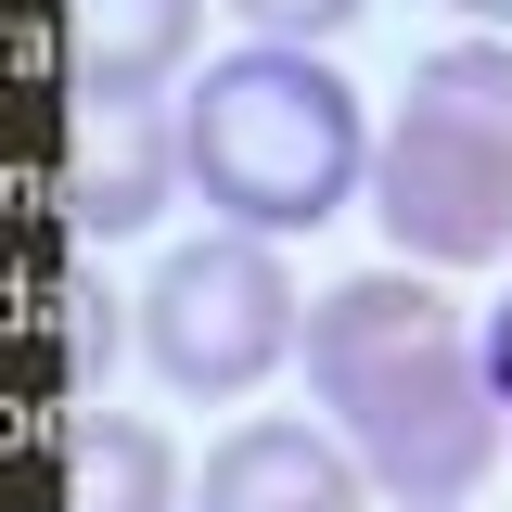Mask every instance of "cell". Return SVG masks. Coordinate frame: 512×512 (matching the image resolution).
Masks as SVG:
<instances>
[{
    "instance_id": "1",
    "label": "cell",
    "mask_w": 512,
    "mask_h": 512,
    "mask_svg": "<svg viewBox=\"0 0 512 512\" xmlns=\"http://www.w3.org/2000/svg\"><path fill=\"white\" fill-rule=\"evenodd\" d=\"M308 384L333 436L359 448V474L410 512L474 500L500 461V372L474 359L461 308L410 269H359L308 308Z\"/></svg>"
},
{
    "instance_id": "2",
    "label": "cell",
    "mask_w": 512,
    "mask_h": 512,
    "mask_svg": "<svg viewBox=\"0 0 512 512\" xmlns=\"http://www.w3.org/2000/svg\"><path fill=\"white\" fill-rule=\"evenodd\" d=\"M180 180L231 218V231H320L346 218V192L372 180V128L359 90L308 52V39H244L192 77L180 103Z\"/></svg>"
},
{
    "instance_id": "3",
    "label": "cell",
    "mask_w": 512,
    "mask_h": 512,
    "mask_svg": "<svg viewBox=\"0 0 512 512\" xmlns=\"http://www.w3.org/2000/svg\"><path fill=\"white\" fill-rule=\"evenodd\" d=\"M295 346H308V320H295L269 231H205L141 282V359L167 372V397H244Z\"/></svg>"
},
{
    "instance_id": "4",
    "label": "cell",
    "mask_w": 512,
    "mask_h": 512,
    "mask_svg": "<svg viewBox=\"0 0 512 512\" xmlns=\"http://www.w3.org/2000/svg\"><path fill=\"white\" fill-rule=\"evenodd\" d=\"M372 218L384 244L410 256V269H487L512 256V141H487L474 116H448V103H397L372 128Z\"/></svg>"
},
{
    "instance_id": "5",
    "label": "cell",
    "mask_w": 512,
    "mask_h": 512,
    "mask_svg": "<svg viewBox=\"0 0 512 512\" xmlns=\"http://www.w3.org/2000/svg\"><path fill=\"white\" fill-rule=\"evenodd\" d=\"M167 192H180V116L167 103H77L64 116V218L90 244L141 231Z\"/></svg>"
},
{
    "instance_id": "6",
    "label": "cell",
    "mask_w": 512,
    "mask_h": 512,
    "mask_svg": "<svg viewBox=\"0 0 512 512\" xmlns=\"http://www.w3.org/2000/svg\"><path fill=\"white\" fill-rule=\"evenodd\" d=\"M359 448L308 436V423H244L205 448V500L192 512H359Z\"/></svg>"
},
{
    "instance_id": "7",
    "label": "cell",
    "mask_w": 512,
    "mask_h": 512,
    "mask_svg": "<svg viewBox=\"0 0 512 512\" xmlns=\"http://www.w3.org/2000/svg\"><path fill=\"white\" fill-rule=\"evenodd\" d=\"M205 0H64V90L77 103H154L192 64Z\"/></svg>"
},
{
    "instance_id": "8",
    "label": "cell",
    "mask_w": 512,
    "mask_h": 512,
    "mask_svg": "<svg viewBox=\"0 0 512 512\" xmlns=\"http://www.w3.org/2000/svg\"><path fill=\"white\" fill-rule=\"evenodd\" d=\"M64 512H180V461L128 410H77L64 423Z\"/></svg>"
},
{
    "instance_id": "9",
    "label": "cell",
    "mask_w": 512,
    "mask_h": 512,
    "mask_svg": "<svg viewBox=\"0 0 512 512\" xmlns=\"http://www.w3.org/2000/svg\"><path fill=\"white\" fill-rule=\"evenodd\" d=\"M410 90H423V103H448V116H474L487 141H512V26L423 52V64H410Z\"/></svg>"
},
{
    "instance_id": "10",
    "label": "cell",
    "mask_w": 512,
    "mask_h": 512,
    "mask_svg": "<svg viewBox=\"0 0 512 512\" xmlns=\"http://www.w3.org/2000/svg\"><path fill=\"white\" fill-rule=\"evenodd\" d=\"M256 39H333V26H359L372 0H231Z\"/></svg>"
},
{
    "instance_id": "11",
    "label": "cell",
    "mask_w": 512,
    "mask_h": 512,
    "mask_svg": "<svg viewBox=\"0 0 512 512\" xmlns=\"http://www.w3.org/2000/svg\"><path fill=\"white\" fill-rule=\"evenodd\" d=\"M64 308H77V320H64V346H77V384H90L103 359H116V320H103V295H64Z\"/></svg>"
},
{
    "instance_id": "12",
    "label": "cell",
    "mask_w": 512,
    "mask_h": 512,
    "mask_svg": "<svg viewBox=\"0 0 512 512\" xmlns=\"http://www.w3.org/2000/svg\"><path fill=\"white\" fill-rule=\"evenodd\" d=\"M461 13H474V26H512V0H461Z\"/></svg>"
},
{
    "instance_id": "13",
    "label": "cell",
    "mask_w": 512,
    "mask_h": 512,
    "mask_svg": "<svg viewBox=\"0 0 512 512\" xmlns=\"http://www.w3.org/2000/svg\"><path fill=\"white\" fill-rule=\"evenodd\" d=\"M448 512H461V500H448Z\"/></svg>"
}]
</instances>
